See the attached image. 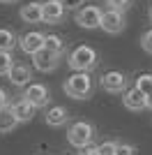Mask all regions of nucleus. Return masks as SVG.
Listing matches in <instances>:
<instances>
[{
    "label": "nucleus",
    "instance_id": "nucleus-1",
    "mask_svg": "<svg viewBox=\"0 0 152 155\" xmlns=\"http://www.w3.org/2000/svg\"><path fill=\"white\" fill-rule=\"evenodd\" d=\"M62 91L67 93V97H74V100H88L95 91V84H92V77L90 72H74L71 77H67V81L62 84Z\"/></svg>",
    "mask_w": 152,
    "mask_h": 155
},
{
    "label": "nucleus",
    "instance_id": "nucleus-2",
    "mask_svg": "<svg viewBox=\"0 0 152 155\" xmlns=\"http://www.w3.org/2000/svg\"><path fill=\"white\" fill-rule=\"evenodd\" d=\"M97 63H99V53L92 49V46H76L74 51L67 56V65H69L74 72H90V70H95Z\"/></svg>",
    "mask_w": 152,
    "mask_h": 155
},
{
    "label": "nucleus",
    "instance_id": "nucleus-3",
    "mask_svg": "<svg viewBox=\"0 0 152 155\" xmlns=\"http://www.w3.org/2000/svg\"><path fill=\"white\" fill-rule=\"evenodd\" d=\"M92 139H95V125L88 120H76L67 130V141L74 148H85L88 143H92Z\"/></svg>",
    "mask_w": 152,
    "mask_h": 155
},
{
    "label": "nucleus",
    "instance_id": "nucleus-4",
    "mask_svg": "<svg viewBox=\"0 0 152 155\" xmlns=\"http://www.w3.org/2000/svg\"><path fill=\"white\" fill-rule=\"evenodd\" d=\"M99 86L104 88L106 93H113V95H122L129 86V79H127L125 72H118V70H111L106 74L99 77Z\"/></svg>",
    "mask_w": 152,
    "mask_h": 155
},
{
    "label": "nucleus",
    "instance_id": "nucleus-5",
    "mask_svg": "<svg viewBox=\"0 0 152 155\" xmlns=\"http://www.w3.org/2000/svg\"><path fill=\"white\" fill-rule=\"evenodd\" d=\"M101 16H104V12L97 5H83L76 12L74 21L85 30H95V28H101Z\"/></svg>",
    "mask_w": 152,
    "mask_h": 155
},
{
    "label": "nucleus",
    "instance_id": "nucleus-6",
    "mask_svg": "<svg viewBox=\"0 0 152 155\" xmlns=\"http://www.w3.org/2000/svg\"><path fill=\"white\" fill-rule=\"evenodd\" d=\"M60 60H62V56L55 53V51H51V49H46V46L32 53V65H35L37 72H53V70H58Z\"/></svg>",
    "mask_w": 152,
    "mask_h": 155
},
{
    "label": "nucleus",
    "instance_id": "nucleus-7",
    "mask_svg": "<svg viewBox=\"0 0 152 155\" xmlns=\"http://www.w3.org/2000/svg\"><path fill=\"white\" fill-rule=\"evenodd\" d=\"M21 97H25L30 104H35L37 109H42V107H46L51 102V91L44 84H28Z\"/></svg>",
    "mask_w": 152,
    "mask_h": 155
},
{
    "label": "nucleus",
    "instance_id": "nucleus-8",
    "mask_svg": "<svg viewBox=\"0 0 152 155\" xmlns=\"http://www.w3.org/2000/svg\"><path fill=\"white\" fill-rule=\"evenodd\" d=\"M125 14L120 12V9H111L108 7L106 12H104V16H101V30L108 32V35H118V32L125 30Z\"/></svg>",
    "mask_w": 152,
    "mask_h": 155
},
{
    "label": "nucleus",
    "instance_id": "nucleus-9",
    "mask_svg": "<svg viewBox=\"0 0 152 155\" xmlns=\"http://www.w3.org/2000/svg\"><path fill=\"white\" fill-rule=\"evenodd\" d=\"M44 5V23H49V26H55V23H62L65 16H67V7H65L62 0H46V2H42Z\"/></svg>",
    "mask_w": 152,
    "mask_h": 155
},
{
    "label": "nucleus",
    "instance_id": "nucleus-10",
    "mask_svg": "<svg viewBox=\"0 0 152 155\" xmlns=\"http://www.w3.org/2000/svg\"><path fill=\"white\" fill-rule=\"evenodd\" d=\"M46 44V35L44 32H39V30H30V32H23L19 37V46H21V51L28 53V56H32L35 51H39V49H44Z\"/></svg>",
    "mask_w": 152,
    "mask_h": 155
},
{
    "label": "nucleus",
    "instance_id": "nucleus-11",
    "mask_svg": "<svg viewBox=\"0 0 152 155\" xmlns=\"http://www.w3.org/2000/svg\"><path fill=\"white\" fill-rule=\"evenodd\" d=\"M122 107L129 111H143L147 109V95L141 88H127L125 93H122Z\"/></svg>",
    "mask_w": 152,
    "mask_h": 155
},
{
    "label": "nucleus",
    "instance_id": "nucleus-12",
    "mask_svg": "<svg viewBox=\"0 0 152 155\" xmlns=\"http://www.w3.org/2000/svg\"><path fill=\"white\" fill-rule=\"evenodd\" d=\"M7 79H9L14 86L25 88V86L30 84V79H32V72H30V67H28V65H23V63H14V67L9 70Z\"/></svg>",
    "mask_w": 152,
    "mask_h": 155
},
{
    "label": "nucleus",
    "instance_id": "nucleus-13",
    "mask_svg": "<svg viewBox=\"0 0 152 155\" xmlns=\"http://www.w3.org/2000/svg\"><path fill=\"white\" fill-rule=\"evenodd\" d=\"M19 16L25 23H42L44 21V5L42 2H28V5L21 7Z\"/></svg>",
    "mask_w": 152,
    "mask_h": 155
},
{
    "label": "nucleus",
    "instance_id": "nucleus-14",
    "mask_svg": "<svg viewBox=\"0 0 152 155\" xmlns=\"http://www.w3.org/2000/svg\"><path fill=\"white\" fill-rule=\"evenodd\" d=\"M46 125L49 127H62V125H67V120H69V111L65 109V107H60V104H55V107H49L46 109Z\"/></svg>",
    "mask_w": 152,
    "mask_h": 155
},
{
    "label": "nucleus",
    "instance_id": "nucleus-15",
    "mask_svg": "<svg viewBox=\"0 0 152 155\" xmlns=\"http://www.w3.org/2000/svg\"><path fill=\"white\" fill-rule=\"evenodd\" d=\"M12 111H14V116L19 118L21 123H30L32 118H35L37 107H35V104H30L25 97H21V100H16V102L12 104Z\"/></svg>",
    "mask_w": 152,
    "mask_h": 155
},
{
    "label": "nucleus",
    "instance_id": "nucleus-16",
    "mask_svg": "<svg viewBox=\"0 0 152 155\" xmlns=\"http://www.w3.org/2000/svg\"><path fill=\"white\" fill-rule=\"evenodd\" d=\"M19 123H21V120L14 116L12 107H7V109L0 111V134H7V132H12V130L16 127Z\"/></svg>",
    "mask_w": 152,
    "mask_h": 155
},
{
    "label": "nucleus",
    "instance_id": "nucleus-17",
    "mask_svg": "<svg viewBox=\"0 0 152 155\" xmlns=\"http://www.w3.org/2000/svg\"><path fill=\"white\" fill-rule=\"evenodd\" d=\"M19 44V37L9 28H0V51H14V46Z\"/></svg>",
    "mask_w": 152,
    "mask_h": 155
},
{
    "label": "nucleus",
    "instance_id": "nucleus-18",
    "mask_svg": "<svg viewBox=\"0 0 152 155\" xmlns=\"http://www.w3.org/2000/svg\"><path fill=\"white\" fill-rule=\"evenodd\" d=\"M46 49H51V51L60 53V56H65V42L60 35H46Z\"/></svg>",
    "mask_w": 152,
    "mask_h": 155
},
{
    "label": "nucleus",
    "instance_id": "nucleus-19",
    "mask_svg": "<svg viewBox=\"0 0 152 155\" xmlns=\"http://www.w3.org/2000/svg\"><path fill=\"white\" fill-rule=\"evenodd\" d=\"M12 67H14V56H12V51H0V77H7Z\"/></svg>",
    "mask_w": 152,
    "mask_h": 155
},
{
    "label": "nucleus",
    "instance_id": "nucleus-20",
    "mask_svg": "<svg viewBox=\"0 0 152 155\" xmlns=\"http://www.w3.org/2000/svg\"><path fill=\"white\" fill-rule=\"evenodd\" d=\"M134 86H136V88H141L145 95H150V93H152V74H138Z\"/></svg>",
    "mask_w": 152,
    "mask_h": 155
},
{
    "label": "nucleus",
    "instance_id": "nucleus-21",
    "mask_svg": "<svg viewBox=\"0 0 152 155\" xmlns=\"http://www.w3.org/2000/svg\"><path fill=\"white\" fill-rule=\"evenodd\" d=\"M115 155H138V148H136L134 143L118 141V148H115Z\"/></svg>",
    "mask_w": 152,
    "mask_h": 155
},
{
    "label": "nucleus",
    "instance_id": "nucleus-22",
    "mask_svg": "<svg viewBox=\"0 0 152 155\" xmlns=\"http://www.w3.org/2000/svg\"><path fill=\"white\" fill-rule=\"evenodd\" d=\"M141 49H143L145 53H150V56H152V28H150V30H145L143 35H141Z\"/></svg>",
    "mask_w": 152,
    "mask_h": 155
},
{
    "label": "nucleus",
    "instance_id": "nucleus-23",
    "mask_svg": "<svg viewBox=\"0 0 152 155\" xmlns=\"http://www.w3.org/2000/svg\"><path fill=\"white\" fill-rule=\"evenodd\" d=\"M115 148H118V141H104L99 143V155H115Z\"/></svg>",
    "mask_w": 152,
    "mask_h": 155
},
{
    "label": "nucleus",
    "instance_id": "nucleus-24",
    "mask_svg": "<svg viewBox=\"0 0 152 155\" xmlns=\"http://www.w3.org/2000/svg\"><path fill=\"white\" fill-rule=\"evenodd\" d=\"M106 5L111 7V9H120V12H125L127 7L131 5V0H106Z\"/></svg>",
    "mask_w": 152,
    "mask_h": 155
},
{
    "label": "nucleus",
    "instance_id": "nucleus-25",
    "mask_svg": "<svg viewBox=\"0 0 152 155\" xmlns=\"http://www.w3.org/2000/svg\"><path fill=\"white\" fill-rule=\"evenodd\" d=\"M62 2H65L67 9H74V12H78V9L85 5V0H62Z\"/></svg>",
    "mask_w": 152,
    "mask_h": 155
},
{
    "label": "nucleus",
    "instance_id": "nucleus-26",
    "mask_svg": "<svg viewBox=\"0 0 152 155\" xmlns=\"http://www.w3.org/2000/svg\"><path fill=\"white\" fill-rule=\"evenodd\" d=\"M7 107H9V95H7L5 88H0V111L7 109Z\"/></svg>",
    "mask_w": 152,
    "mask_h": 155
},
{
    "label": "nucleus",
    "instance_id": "nucleus-27",
    "mask_svg": "<svg viewBox=\"0 0 152 155\" xmlns=\"http://www.w3.org/2000/svg\"><path fill=\"white\" fill-rule=\"evenodd\" d=\"M81 155H99V146H92V143H88L85 148H81Z\"/></svg>",
    "mask_w": 152,
    "mask_h": 155
},
{
    "label": "nucleus",
    "instance_id": "nucleus-28",
    "mask_svg": "<svg viewBox=\"0 0 152 155\" xmlns=\"http://www.w3.org/2000/svg\"><path fill=\"white\" fill-rule=\"evenodd\" d=\"M147 109L152 111V93H150V95H147Z\"/></svg>",
    "mask_w": 152,
    "mask_h": 155
},
{
    "label": "nucleus",
    "instance_id": "nucleus-29",
    "mask_svg": "<svg viewBox=\"0 0 152 155\" xmlns=\"http://www.w3.org/2000/svg\"><path fill=\"white\" fill-rule=\"evenodd\" d=\"M0 2H16V0H0Z\"/></svg>",
    "mask_w": 152,
    "mask_h": 155
},
{
    "label": "nucleus",
    "instance_id": "nucleus-30",
    "mask_svg": "<svg viewBox=\"0 0 152 155\" xmlns=\"http://www.w3.org/2000/svg\"><path fill=\"white\" fill-rule=\"evenodd\" d=\"M150 21H152V5H150Z\"/></svg>",
    "mask_w": 152,
    "mask_h": 155
}]
</instances>
